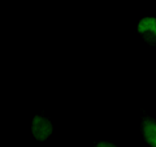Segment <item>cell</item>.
<instances>
[{
    "instance_id": "6da1fadb",
    "label": "cell",
    "mask_w": 156,
    "mask_h": 147,
    "mask_svg": "<svg viewBox=\"0 0 156 147\" xmlns=\"http://www.w3.org/2000/svg\"><path fill=\"white\" fill-rule=\"evenodd\" d=\"M33 135L35 137L38 141H44L52 133V125L44 117L41 116H35L33 119Z\"/></svg>"
},
{
    "instance_id": "7a4b0ae2",
    "label": "cell",
    "mask_w": 156,
    "mask_h": 147,
    "mask_svg": "<svg viewBox=\"0 0 156 147\" xmlns=\"http://www.w3.org/2000/svg\"><path fill=\"white\" fill-rule=\"evenodd\" d=\"M138 31L142 34L143 38L148 43L156 42V18L154 17H146L142 18L138 23Z\"/></svg>"
},
{
    "instance_id": "3957f363",
    "label": "cell",
    "mask_w": 156,
    "mask_h": 147,
    "mask_svg": "<svg viewBox=\"0 0 156 147\" xmlns=\"http://www.w3.org/2000/svg\"><path fill=\"white\" fill-rule=\"evenodd\" d=\"M143 135L151 147H156V121H154L152 119H144Z\"/></svg>"
},
{
    "instance_id": "277c9868",
    "label": "cell",
    "mask_w": 156,
    "mask_h": 147,
    "mask_svg": "<svg viewBox=\"0 0 156 147\" xmlns=\"http://www.w3.org/2000/svg\"><path fill=\"white\" fill-rule=\"evenodd\" d=\"M96 147H117L112 143H108V142H100V143H98Z\"/></svg>"
}]
</instances>
